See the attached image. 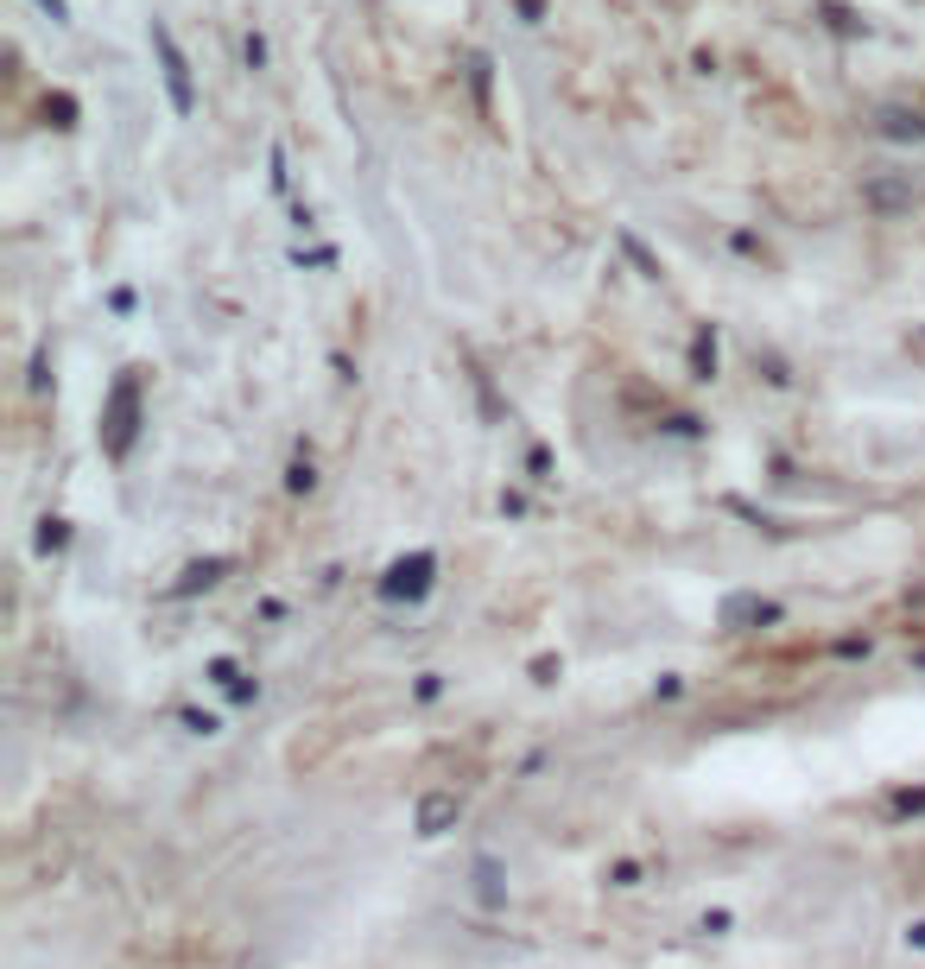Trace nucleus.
Wrapping results in <instances>:
<instances>
[{"label":"nucleus","mask_w":925,"mask_h":969,"mask_svg":"<svg viewBox=\"0 0 925 969\" xmlns=\"http://www.w3.org/2000/svg\"><path fill=\"white\" fill-rule=\"evenodd\" d=\"M432 570H437V558H432V552H412V558L387 564L381 596H387V602H418V596L432 589Z\"/></svg>","instance_id":"nucleus-2"},{"label":"nucleus","mask_w":925,"mask_h":969,"mask_svg":"<svg viewBox=\"0 0 925 969\" xmlns=\"http://www.w3.org/2000/svg\"><path fill=\"white\" fill-rule=\"evenodd\" d=\"M153 45H159V57H165V89H172V102L191 115V70H184V57H178V45H172V32L159 26Z\"/></svg>","instance_id":"nucleus-4"},{"label":"nucleus","mask_w":925,"mask_h":969,"mask_svg":"<svg viewBox=\"0 0 925 969\" xmlns=\"http://www.w3.org/2000/svg\"><path fill=\"white\" fill-rule=\"evenodd\" d=\"M222 570H229V558H204V564H191L178 584H172V596H197V589L222 584Z\"/></svg>","instance_id":"nucleus-5"},{"label":"nucleus","mask_w":925,"mask_h":969,"mask_svg":"<svg viewBox=\"0 0 925 969\" xmlns=\"http://www.w3.org/2000/svg\"><path fill=\"white\" fill-rule=\"evenodd\" d=\"M457 817H463L457 792H425V798H418V837H444Z\"/></svg>","instance_id":"nucleus-3"},{"label":"nucleus","mask_w":925,"mask_h":969,"mask_svg":"<svg viewBox=\"0 0 925 969\" xmlns=\"http://www.w3.org/2000/svg\"><path fill=\"white\" fill-rule=\"evenodd\" d=\"M692 368H697V381H710V374H717V342H710V336H697Z\"/></svg>","instance_id":"nucleus-9"},{"label":"nucleus","mask_w":925,"mask_h":969,"mask_svg":"<svg viewBox=\"0 0 925 969\" xmlns=\"http://www.w3.org/2000/svg\"><path fill=\"white\" fill-rule=\"evenodd\" d=\"M133 425H140V374H121V381H115V393H108V412H102L108 457H128V450H133Z\"/></svg>","instance_id":"nucleus-1"},{"label":"nucleus","mask_w":925,"mask_h":969,"mask_svg":"<svg viewBox=\"0 0 925 969\" xmlns=\"http://www.w3.org/2000/svg\"><path fill=\"white\" fill-rule=\"evenodd\" d=\"M913 197H919V190H913V184H900V178H874L869 184V204L874 209H906Z\"/></svg>","instance_id":"nucleus-7"},{"label":"nucleus","mask_w":925,"mask_h":969,"mask_svg":"<svg viewBox=\"0 0 925 969\" xmlns=\"http://www.w3.org/2000/svg\"><path fill=\"white\" fill-rule=\"evenodd\" d=\"M476 900H482L489 913L508 900V888H501V862H494V856H482V862H476Z\"/></svg>","instance_id":"nucleus-6"},{"label":"nucleus","mask_w":925,"mask_h":969,"mask_svg":"<svg viewBox=\"0 0 925 969\" xmlns=\"http://www.w3.org/2000/svg\"><path fill=\"white\" fill-rule=\"evenodd\" d=\"M773 602H761V596H736V602H729V609H722V621H729V628H742V621H773Z\"/></svg>","instance_id":"nucleus-8"},{"label":"nucleus","mask_w":925,"mask_h":969,"mask_svg":"<svg viewBox=\"0 0 925 969\" xmlns=\"http://www.w3.org/2000/svg\"><path fill=\"white\" fill-rule=\"evenodd\" d=\"M285 482H292V488H298V494H305V488L317 482V476H311V462H292V476H285Z\"/></svg>","instance_id":"nucleus-10"}]
</instances>
